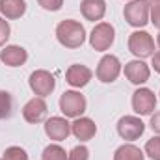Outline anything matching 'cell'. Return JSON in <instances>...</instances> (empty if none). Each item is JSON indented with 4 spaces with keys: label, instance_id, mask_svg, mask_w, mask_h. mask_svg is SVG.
<instances>
[{
    "label": "cell",
    "instance_id": "obj_1",
    "mask_svg": "<svg viewBox=\"0 0 160 160\" xmlns=\"http://www.w3.org/2000/svg\"><path fill=\"white\" fill-rule=\"evenodd\" d=\"M56 38L65 48H78L86 41V30L78 21L65 19L56 26Z\"/></svg>",
    "mask_w": 160,
    "mask_h": 160
},
{
    "label": "cell",
    "instance_id": "obj_2",
    "mask_svg": "<svg viewBox=\"0 0 160 160\" xmlns=\"http://www.w3.org/2000/svg\"><path fill=\"white\" fill-rule=\"evenodd\" d=\"M149 11H151V4L147 0H130L123 9V17L130 26L143 28L149 22Z\"/></svg>",
    "mask_w": 160,
    "mask_h": 160
},
{
    "label": "cell",
    "instance_id": "obj_3",
    "mask_svg": "<svg viewBox=\"0 0 160 160\" xmlns=\"http://www.w3.org/2000/svg\"><path fill=\"white\" fill-rule=\"evenodd\" d=\"M88 108V102H86V97L80 93V91H63V95L60 97V110L65 118H80Z\"/></svg>",
    "mask_w": 160,
    "mask_h": 160
},
{
    "label": "cell",
    "instance_id": "obj_4",
    "mask_svg": "<svg viewBox=\"0 0 160 160\" xmlns=\"http://www.w3.org/2000/svg\"><path fill=\"white\" fill-rule=\"evenodd\" d=\"M128 50L138 58H149L155 54V39L151 38V34L143 32V30H136L128 36Z\"/></svg>",
    "mask_w": 160,
    "mask_h": 160
},
{
    "label": "cell",
    "instance_id": "obj_5",
    "mask_svg": "<svg viewBox=\"0 0 160 160\" xmlns=\"http://www.w3.org/2000/svg\"><path fill=\"white\" fill-rule=\"evenodd\" d=\"M114 39H116V30H114V26L110 22H99V24H95V28L89 34V45L97 52L108 50L114 45Z\"/></svg>",
    "mask_w": 160,
    "mask_h": 160
},
{
    "label": "cell",
    "instance_id": "obj_6",
    "mask_svg": "<svg viewBox=\"0 0 160 160\" xmlns=\"http://www.w3.org/2000/svg\"><path fill=\"white\" fill-rule=\"evenodd\" d=\"M157 95L149 88H138L132 93V110L138 116H151L157 110Z\"/></svg>",
    "mask_w": 160,
    "mask_h": 160
},
{
    "label": "cell",
    "instance_id": "obj_7",
    "mask_svg": "<svg viewBox=\"0 0 160 160\" xmlns=\"http://www.w3.org/2000/svg\"><path fill=\"white\" fill-rule=\"evenodd\" d=\"M28 84H30V89L34 91V95H38L41 99L48 97V95L56 89V78H54V75H50V73L45 71V69L34 71V73L30 75Z\"/></svg>",
    "mask_w": 160,
    "mask_h": 160
},
{
    "label": "cell",
    "instance_id": "obj_8",
    "mask_svg": "<svg viewBox=\"0 0 160 160\" xmlns=\"http://www.w3.org/2000/svg\"><path fill=\"white\" fill-rule=\"evenodd\" d=\"M119 73H121L119 58L114 56V54H104V56L101 58L99 65H97L95 77L101 80V82H104V84H112V82L118 80Z\"/></svg>",
    "mask_w": 160,
    "mask_h": 160
},
{
    "label": "cell",
    "instance_id": "obj_9",
    "mask_svg": "<svg viewBox=\"0 0 160 160\" xmlns=\"http://www.w3.org/2000/svg\"><path fill=\"white\" fill-rule=\"evenodd\" d=\"M145 132V125L143 121L136 116H123L118 121V134L127 142H134L138 140L142 134Z\"/></svg>",
    "mask_w": 160,
    "mask_h": 160
},
{
    "label": "cell",
    "instance_id": "obj_10",
    "mask_svg": "<svg viewBox=\"0 0 160 160\" xmlns=\"http://www.w3.org/2000/svg\"><path fill=\"white\" fill-rule=\"evenodd\" d=\"M45 134L54 142H63L71 134V123L65 118L54 116V118L45 121Z\"/></svg>",
    "mask_w": 160,
    "mask_h": 160
},
{
    "label": "cell",
    "instance_id": "obj_11",
    "mask_svg": "<svg viewBox=\"0 0 160 160\" xmlns=\"http://www.w3.org/2000/svg\"><path fill=\"white\" fill-rule=\"evenodd\" d=\"M125 77L130 84L134 86H142L145 84L151 77V69L143 60H132L128 63H125Z\"/></svg>",
    "mask_w": 160,
    "mask_h": 160
},
{
    "label": "cell",
    "instance_id": "obj_12",
    "mask_svg": "<svg viewBox=\"0 0 160 160\" xmlns=\"http://www.w3.org/2000/svg\"><path fill=\"white\" fill-rule=\"evenodd\" d=\"M47 112H48V106H47L45 99L34 97V99H30V101L24 104V108H22V118H24V121L36 125V123H41V121L47 118Z\"/></svg>",
    "mask_w": 160,
    "mask_h": 160
},
{
    "label": "cell",
    "instance_id": "obj_13",
    "mask_svg": "<svg viewBox=\"0 0 160 160\" xmlns=\"http://www.w3.org/2000/svg\"><path fill=\"white\" fill-rule=\"evenodd\" d=\"M91 77H93L91 69L86 67V65H82V63H75V65H71L65 71V82L69 86H73V88H84V86H88Z\"/></svg>",
    "mask_w": 160,
    "mask_h": 160
},
{
    "label": "cell",
    "instance_id": "obj_14",
    "mask_svg": "<svg viewBox=\"0 0 160 160\" xmlns=\"http://www.w3.org/2000/svg\"><path fill=\"white\" fill-rule=\"evenodd\" d=\"M0 60L8 65V67H21L26 63L28 60V52L26 48L19 47V45H8L2 52H0Z\"/></svg>",
    "mask_w": 160,
    "mask_h": 160
},
{
    "label": "cell",
    "instance_id": "obj_15",
    "mask_svg": "<svg viewBox=\"0 0 160 160\" xmlns=\"http://www.w3.org/2000/svg\"><path fill=\"white\" fill-rule=\"evenodd\" d=\"M71 132L75 134V138L80 142H88L91 140L95 134H97V125L95 121L89 119V118H77V119L71 123Z\"/></svg>",
    "mask_w": 160,
    "mask_h": 160
},
{
    "label": "cell",
    "instance_id": "obj_16",
    "mask_svg": "<svg viewBox=\"0 0 160 160\" xmlns=\"http://www.w3.org/2000/svg\"><path fill=\"white\" fill-rule=\"evenodd\" d=\"M80 11L86 21H101L106 13V0H82Z\"/></svg>",
    "mask_w": 160,
    "mask_h": 160
},
{
    "label": "cell",
    "instance_id": "obj_17",
    "mask_svg": "<svg viewBox=\"0 0 160 160\" xmlns=\"http://www.w3.org/2000/svg\"><path fill=\"white\" fill-rule=\"evenodd\" d=\"M0 13L6 19H21L26 13V2L24 0H0Z\"/></svg>",
    "mask_w": 160,
    "mask_h": 160
},
{
    "label": "cell",
    "instance_id": "obj_18",
    "mask_svg": "<svg viewBox=\"0 0 160 160\" xmlns=\"http://www.w3.org/2000/svg\"><path fill=\"white\" fill-rule=\"evenodd\" d=\"M143 151L132 143H123L114 153V160H143Z\"/></svg>",
    "mask_w": 160,
    "mask_h": 160
},
{
    "label": "cell",
    "instance_id": "obj_19",
    "mask_svg": "<svg viewBox=\"0 0 160 160\" xmlns=\"http://www.w3.org/2000/svg\"><path fill=\"white\" fill-rule=\"evenodd\" d=\"M13 114V97L9 91L0 89V119H8Z\"/></svg>",
    "mask_w": 160,
    "mask_h": 160
},
{
    "label": "cell",
    "instance_id": "obj_20",
    "mask_svg": "<svg viewBox=\"0 0 160 160\" xmlns=\"http://www.w3.org/2000/svg\"><path fill=\"white\" fill-rule=\"evenodd\" d=\"M41 160H67V153L62 145L58 143H50L43 149V155H41Z\"/></svg>",
    "mask_w": 160,
    "mask_h": 160
},
{
    "label": "cell",
    "instance_id": "obj_21",
    "mask_svg": "<svg viewBox=\"0 0 160 160\" xmlns=\"http://www.w3.org/2000/svg\"><path fill=\"white\" fill-rule=\"evenodd\" d=\"M143 153L153 160H160V136H153L151 140H147Z\"/></svg>",
    "mask_w": 160,
    "mask_h": 160
},
{
    "label": "cell",
    "instance_id": "obj_22",
    "mask_svg": "<svg viewBox=\"0 0 160 160\" xmlns=\"http://www.w3.org/2000/svg\"><path fill=\"white\" fill-rule=\"evenodd\" d=\"M2 158L4 160H30L28 158V153H26L22 147H19V145H11V147H8V149L4 151Z\"/></svg>",
    "mask_w": 160,
    "mask_h": 160
},
{
    "label": "cell",
    "instance_id": "obj_23",
    "mask_svg": "<svg viewBox=\"0 0 160 160\" xmlns=\"http://www.w3.org/2000/svg\"><path fill=\"white\" fill-rule=\"evenodd\" d=\"M67 160H89V149L86 145H77L67 155Z\"/></svg>",
    "mask_w": 160,
    "mask_h": 160
},
{
    "label": "cell",
    "instance_id": "obj_24",
    "mask_svg": "<svg viewBox=\"0 0 160 160\" xmlns=\"http://www.w3.org/2000/svg\"><path fill=\"white\" fill-rule=\"evenodd\" d=\"M9 36H11V28H9V22H8L4 17H0V47H4V45L8 43Z\"/></svg>",
    "mask_w": 160,
    "mask_h": 160
},
{
    "label": "cell",
    "instance_id": "obj_25",
    "mask_svg": "<svg viewBox=\"0 0 160 160\" xmlns=\"http://www.w3.org/2000/svg\"><path fill=\"white\" fill-rule=\"evenodd\" d=\"M38 4L47 11H58V9H62L63 0H38Z\"/></svg>",
    "mask_w": 160,
    "mask_h": 160
},
{
    "label": "cell",
    "instance_id": "obj_26",
    "mask_svg": "<svg viewBox=\"0 0 160 160\" xmlns=\"http://www.w3.org/2000/svg\"><path fill=\"white\" fill-rule=\"evenodd\" d=\"M149 22H153L155 28L160 30V4H153L149 11Z\"/></svg>",
    "mask_w": 160,
    "mask_h": 160
},
{
    "label": "cell",
    "instance_id": "obj_27",
    "mask_svg": "<svg viewBox=\"0 0 160 160\" xmlns=\"http://www.w3.org/2000/svg\"><path fill=\"white\" fill-rule=\"evenodd\" d=\"M151 128H153V132H157L160 136V112H155L153 116H151Z\"/></svg>",
    "mask_w": 160,
    "mask_h": 160
},
{
    "label": "cell",
    "instance_id": "obj_28",
    "mask_svg": "<svg viewBox=\"0 0 160 160\" xmlns=\"http://www.w3.org/2000/svg\"><path fill=\"white\" fill-rule=\"evenodd\" d=\"M151 58H153V67H155V71L160 75V50L158 52H155Z\"/></svg>",
    "mask_w": 160,
    "mask_h": 160
},
{
    "label": "cell",
    "instance_id": "obj_29",
    "mask_svg": "<svg viewBox=\"0 0 160 160\" xmlns=\"http://www.w3.org/2000/svg\"><path fill=\"white\" fill-rule=\"evenodd\" d=\"M149 4H160V0H147Z\"/></svg>",
    "mask_w": 160,
    "mask_h": 160
},
{
    "label": "cell",
    "instance_id": "obj_30",
    "mask_svg": "<svg viewBox=\"0 0 160 160\" xmlns=\"http://www.w3.org/2000/svg\"><path fill=\"white\" fill-rule=\"evenodd\" d=\"M157 43H158V47H160V34H158V38H157Z\"/></svg>",
    "mask_w": 160,
    "mask_h": 160
},
{
    "label": "cell",
    "instance_id": "obj_31",
    "mask_svg": "<svg viewBox=\"0 0 160 160\" xmlns=\"http://www.w3.org/2000/svg\"><path fill=\"white\" fill-rule=\"evenodd\" d=\"M0 160H4V158H0Z\"/></svg>",
    "mask_w": 160,
    "mask_h": 160
}]
</instances>
